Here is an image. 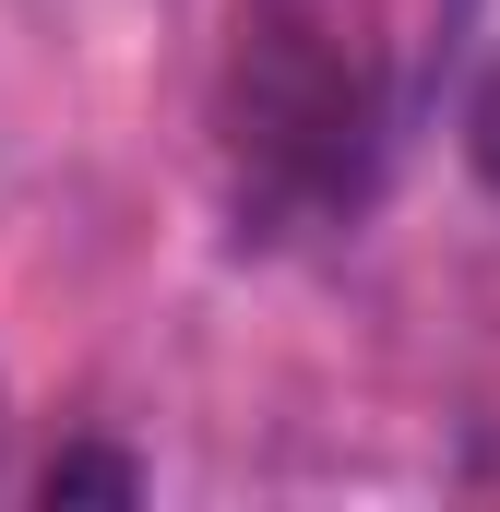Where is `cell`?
<instances>
[{
  "label": "cell",
  "mask_w": 500,
  "mask_h": 512,
  "mask_svg": "<svg viewBox=\"0 0 500 512\" xmlns=\"http://www.w3.org/2000/svg\"><path fill=\"white\" fill-rule=\"evenodd\" d=\"M227 143H239V167L262 191H286V203H310V215H334V203H358L381 167V84L358 48H334L322 24H262L239 60V108H227Z\"/></svg>",
  "instance_id": "1"
},
{
  "label": "cell",
  "mask_w": 500,
  "mask_h": 512,
  "mask_svg": "<svg viewBox=\"0 0 500 512\" xmlns=\"http://www.w3.org/2000/svg\"><path fill=\"white\" fill-rule=\"evenodd\" d=\"M36 501H48V512H72V501H143V465H131V453H96V441H72V453L36 477Z\"/></svg>",
  "instance_id": "2"
},
{
  "label": "cell",
  "mask_w": 500,
  "mask_h": 512,
  "mask_svg": "<svg viewBox=\"0 0 500 512\" xmlns=\"http://www.w3.org/2000/svg\"><path fill=\"white\" fill-rule=\"evenodd\" d=\"M465 155H477V179L500 191V60L477 72V96H465Z\"/></svg>",
  "instance_id": "3"
}]
</instances>
